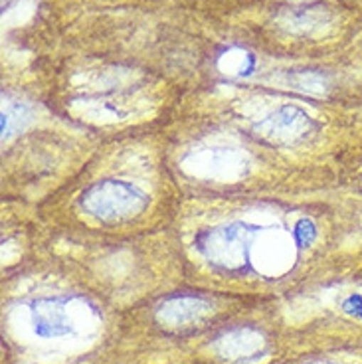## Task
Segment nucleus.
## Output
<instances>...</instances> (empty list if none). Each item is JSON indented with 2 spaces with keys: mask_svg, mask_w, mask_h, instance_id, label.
Returning <instances> with one entry per match:
<instances>
[{
  "mask_svg": "<svg viewBox=\"0 0 362 364\" xmlns=\"http://www.w3.org/2000/svg\"><path fill=\"white\" fill-rule=\"evenodd\" d=\"M344 309L348 311V313H353L356 317H362V297L361 295H353V297H348L346 303H344Z\"/></svg>",
  "mask_w": 362,
  "mask_h": 364,
  "instance_id": "f257e3e1",
  "label": "nucleus"
}]
</instances>
